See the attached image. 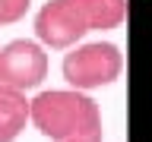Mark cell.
Wrapping results in <instances>:
<instances>
[{
    "label": "cell",
    "mask_w": 152,
    "mask_h": 142,
    "mask_svg": "<svg viewBox=\"0 0 152 142\" xmlns=\"http://www.w3.org/2000/svg\"><path fill=\"white\" fill-rule=\"evenodd\" d=\"M28 120L51 142H102V111L79 88H51L28 101Z\"/></svg>",
    "instance_id": "6da1fadb"
},
{
    "label": "cell",
    "mask_w": 152,
    "mask_h": 142,
    "mask_svg": "<svg viewBox=\"0 0 152 142\" xmlns=\"http://www.w3.org/2000/svg\"><path fill=\"white\" fill-rule=\"evenodd\" d=\"M70 54L64 57V79L70 88L79 92H92L104 88L121 79L124 73V54L121 47L111 41H89V44H73L66 47Z\"/></svg>",
    "instance_id": "7a4b0ae2"
},
{
    "label": "cell",
    "mask_w": 152,
    "mask_h": 142,
    "mask_svg": "<svg viewBox=\"0 0 152 142\" xmlns=\"http://www.w3.org/2000/svg\"><path fill=\"white\" fill-rule=\"evenodd\" d=\"M48 79V54L38 41L16 38L0 47V85L13 88H38Z\"/></svg>",
    "instance_id": "3957f363"
},
{
    "label": "cell",
    "mask_w": 152,
    "mask_h": 142,
    "mask_svg": "<svg viewBox=\"0 0 152 142\" xmlns=\"http://www.w3.org/2000/svg\"><path fill=\"white\" fill-rule=\"evenodd\" d=\"M86 22L73 9L70 0H48L45 7L35 13V38L41 47L51 51H66V47L79 44L86 38Z\"/></svg>",
    "instance_id": "277c9868"
},
{
    "label": "cell",
    "mask_w": 152,
    "mask_h": 142,
    "mask_svg": "<svg viewBox=\"0 0 152 142\" xmlns=\"http://www.w3.org/2000/svg\"><path fill=\"white\" fill-rule=\"evenodd\" d=\"M28 123V98L22 88L0 85V142H16Z\"/></svg>",
    "instance_id": "5b68a950"
},
{
    "label": "cell",
    "mask_w": 152,
    "mask_h": 142,
    "mask_svg": "<svg viewBox=\"0 0 152 142\" xmlns=\"http://www.w3.org/2000/svg\"><path fill=\"white\" fill-rule=\"evenodd\" d=\"M89 32H108L127 19V0H70Z\"/></svg>",
    "instance_id": "8992f818"
},
{
    "label": "cell",
    "mask_w": 152,
    "mask_h": 142,
    "mask_svg": "<svg viewBox=\"0 0 152 142\" xmlns=\"http://www.w3.org/2000/svg\"><path fill=\"white\" fill-rule=\"evenodd\" d=\"M32 0H0V25H13L28 13Z\"/></svg>",
    "instance_id": "52a82bcc"
}]
</instances>
